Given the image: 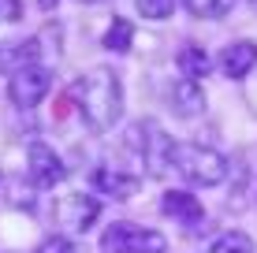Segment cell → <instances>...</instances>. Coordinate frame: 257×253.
I'll return each mask as SVG.
<instances>
[{"mask_svg": "<svg viewBox=\"0 0 257 253\" xmlns=\"http://www.w3.org/2000/svg\"><path fill=\"white\" fill-rule=\"evenodd\" d=\"M71 101H75L82 123L90 130H97V134H104L123 116V82H119L116 71L97 67V71H90L86 78H78L71 86Z\"/></svg>", "mask_w": 257, "mask_h": 253, "instance_id": "1", "label": "cell"}, {"mask_svg": "<svg viewBox=\"0 0 257 253\" xmlns=\"http://www.w3.org/2000/svg\"><path fill=\"white\" fill-rule=\"evenodd\" d=\"M123 142H127V149L138 156V164L146 168L149 179H161L164 171L172 168L175 145H172V138L164 134V127L157 123V119H138V123H131Z\"/></svg>", "mask_w": 257, "mask_h": 253, "instance_id": "2", "label": "cell"}, {"mask_svg": "<svg viewBox=\"0 0 257 253\" xmlns=\"http://www.w3.org/2000/svg\"><path fill=\"white\" fill-rule=\"evenodd\" d=\"M172 164L187 182H194V186H220V182L227 179V156L216 153L212 145L183 142V145H175Z\"/></svg>", "mask_w": 257, "mask_h": 253, "instance_id": "3", "label": "cell"}, {"mask_svg": "<svg viewBox=\"0 0 257 253\" xmlns=\"http://www.w3.org/2000/svg\"><path fill=\"white\" fill-rule=\"evenodd\" d=\"M101 253H168V238L161 231H142L119 220L101 234Z\"/></svg>", "mask_w": 257, "mask_h": 253, "instance_id": "4", "label": "cell"}, {"mask_svg": "<svg viewBox=\"0 0 257 253\" xmlns=\"http://www.w3.org/2000/svg\"><path fill=\"white\" fill-rule=\"evenodd\" d=\"M49 90H52V71L49 67H38V64L8 78V101H12L15 108H34V104H41Z\"/></svg>", "mask_w": 257, "mask_h": 253, "instance_id": "5", "label": "cell"}, {"mask_svg": "<svg viewBox=\"0 0 257 253\" xmlns=\"http://www.w3.org/2000/svg\"><path fill=\"white\" fill-rule=\"evenodd\" d=\"M26 171H30V182L41 190L56 186V182L67 179V168L64 160H60L56 153H52V145L45 142H30V149H26Z\"/></svg>", "mask_w": 257, "mask_h": 253, "instance_id": "6", "label": "cell"}, {"mask_svg": "<svg viewBox=\"0 0 257 253\" xmlns=\"http://www.w3.org/2000/svg\"><path fill=\"white\" fill-rule=\"evenodd\" d=\"M90 186L97 194L112 197V201H127V197L138 194L142 175H131V171H119V168H112V164H104V168H97L90 175Z\"/></svg>", "mask_w": 257, "mask_h": 253, "instance_id": "7", "label": "cell"}, {"mask_svg": "<svg viewBox=\"0 0 257 253\" xmlns=\"http://www.w3.org/2000/svg\"><path fill=\"white\" fill-rule=\"evenodd\" d=\"M97 212H101V205H97L90 194H67V197H60V205H56V220L71 231H90Z\"/></svg>", "mask_w": 257, "mask_h": 253, "instance_id": "8", "label": "cell"}, {"mask_svg": "<svg viewBox=\"0 0 257 253\" xmlns=\"http://www.w3.org/2000/svg\"><path fill=\"white\" fill-rule=\"evenodd\" d=\"M41 56L38 38H26V41H0V75H19L26 67H34Z\"/></svg>", "mask_w": 257, "mask_h": 253, "instance_id": "9", "label": "cell"}, {"mask_svg": "<svg viewBox=\"0 0 257 253\" xmlns=\"http://www.w3.org/2000/svg\"><path fill=\"white\" fill-rule=\"evenodd\" d=\"M168 101H172V112L183 116V119L205 112V90H201V82H194V78H179V82L172 86V93H168Z\"/></svg>", "mask_w": 257, "mask_h": 253, "instance_id": "10", "label": "cell"}, {"mask_svg": "<svg viewBox=\"0 0 257 253\" xmlns=\"http://www.w3.org/2000/svg\"><path fill=\"white\" fill-rule=\"evenodd\" d=\"M161 208L168 216H175L179 223H187V227H198V223L205 220V205H201L194 194H187V190H168L161 197Z\"/></svg>", "mask_w": 257, "mask_h": 253, "instance_id": "11", "label": "cell"}, {"mask_svg": "<svg viewBox=\"0 0 257 253\" xmlns=\"http://www.w3.org/2000/svg\"><path fill=\"white\" fill-rule=\"evenodd\" d=\"M220 64H224L227 78H246L257 67V45L253 41H231L224 49V56H220Z\"/></svg>", "mask_w": 257, "mask_h": 253, "instance_id": "12", "label": "cell"}, {"mask_svg": "<svg viewBox=\"0 0 257 253\" xmlns=\"http://www.w3.org/2000/svg\"><path fill=\"white\" fill-rule=\"evenodd\" d=\"M175 64H179V75L183 78H205L209 75V67H212V56L201 45H183L179 49V56H175Z\"/></svg>", "mask_w": 257, "mask_h": 253, "instance_id": "13", "label": "cell"}, {"mask_svg": "<svg viewBox=\"0 0 257 253\" xmlns=\"http://www.w3.org/2000/svg\"><path fill=\"white\" fill-rule=\"evenodd\" d=\"M135 45V23L131 19H112V26L104 30V49L108 52H127Z\"/></svg>", "mask_w": 257, "mask_h": 253, "instance_id": "14", "label": "cell"}, {"mask_svg": "<svg viewBox=\"0 0 257 253\" xmlns=\"http://www.w3.org/2000/svg\"><path fill=\"white\" fill-rule=\"evenodd\" d=\"M209 253H253V238L242 234V231H224L209 246Z\"/></svg>", "mask_w": 257, "mask_h": 253, "instance_id": "15", "label": "cell"}, {"mask_svg": "<svg viewBox=\"0 0 257 253\" xmlns=\"http://www.w3.org/2000/svg\"><path fill=\"white\" fill-rule=\"evenodd\" d=\"M183 4H187V12L198 15V19H224L235 8V0H183Z\"/></svg>", "mask_w": 257, "mask_h": 253, "instance_id": "16", "label": "cell"}, {"mask_svg": "<svg viewBox=\"0 0 257 253\" xmlns=\"http://www.w3.org/2000/svg\"><path fill=\"white\" fill-rule=\"evenodd\" d=\"M135 8H138V15L142 19H168V15L175 12V0H135Z\"/></svg>", "mask_w": 257, "mask_h": 253, "instance_id": "17", "label": "cell"}, {"mask_svg": "<svg viewBox=\"0 0 257 253\" xmlns=\"http://www.w3.org/2000/svg\"><path fill=\"white\" fill-rule=\"evenodd\" d=\"M38 253H78V246L71 238H64V234H52V238H45L38 246Z\"/></svg>", "mask_w": 257, "mask_h": 253, "instance_id": "18", "label": "cell"}, {"mask_svg": "<svg viewBox=\"0 0 257 253\" xmlns=\"http://www.w3.org/2000/svg\"><path fill=\"white\" fill-rule=\"evenodd\" d=\"M8 190H12V197H8L12 205H23V208H30V205H34V190H30V186H23L19 179L8 182Z\"/></svg>", "mask_w": 257, "mask_h": 253, "instance_id": "19", "label": "cell"}, {"mask_svg": "<svg viewBox=\"0 0 257 253\" xmlns=\"http://www.w3.org/2000/svg\"><path fill=\"white\" fill-rule=\"evenodd\" d=\"M23 19V0H0V23H19Z\"/></svg>", "mask_w": 257, "mask_h": 253, "instance_id": "20", "label": "cell"}, {"mask_svg": "<svg viewBox=\"0 0 257 253\" xmlns=\"http://www.w3.org/2000/svg\"><path fill=\"white\" fill-rule=\"evenodd\" d=\"M56 4H60V0H38V8H41V12H52Z\"/></svg>", "mask_w": 257, "mask_h": 253, "instance_id": "21", "label": "cell"}, {"mask_svg": "<svg viewBox=\"0 0 257 253\" xmlns=\"http://www.w3.org/2000/svg\"><path fill=\"white\" fill-rule=\"evenodd\" d=\"M0 179H4V175H0Z\"/></svg>", "mask_w": 257, "mask_h": 253, "instance_id": "22", "label": "cell"}, {"mask_svg": "<svg viewBox=\"0 0 257 253\" xmlns=\"http://www.w3.org/2000/svg\"><path fill=\"white\" fill-rule=\"evenodd\" d=\"M253 4H257V0H253Z\"/></svg>", "mask_w": 257, "mask_h": 253, "instance_id": "23", "label": "cell"}]
</instances>
